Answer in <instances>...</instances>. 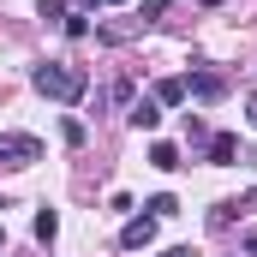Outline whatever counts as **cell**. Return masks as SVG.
Instances as JSON below:
<instances>
[{
    "instance_id": "obj_1",
    "label": "cell",
    "mask_w": 257,
    "mask_h": 257,
    "mask_svg": "<svg viewBox=\"0 0 257 257\" xmlns=\"http://www.w3.org/2000/svg\"><path fill=\"white\" fill-rule=\"evenodd\" d=\"M30 84L48 96V102H84V90H90V72L84 66H72V60H42L36 72H30Z\"/></svg>"
},
{
    "instance_id": "obj_2",
    "label": "cell",
    "mask_w": 257,
    "mask_h": 257,
    "mask_svg": "<svg viewBox=\"0 0 257 257\" xmlns=\"http://www.w3.org/2000/svg\"><path fill=\"white\" fill-rule=\"evenodd\" d=\"M30 162H42V138L6 132V138H0V168H30Z\"/></svg>"
},
{
    "instance_id": "obj_3",
    "label": "cell",
    "mask_w": 257,
    "mask_h": 257,
    "mask_svg": "<svg viewBox=\"0 0 257 257\" xmlns=\"http://www.w3.org/2000/svg\"><path fill=\"white\" fill-rule=\"evenodd\" d=\"M221 90H227L221 72H192V78H186V96H197V102H215Z\"/></svg>"
},
{
    "instance_id": "obj_4",
    "label": "cell",
    "mask_w": 257,
    "mask_h": 257,
    "mask_svg": "<svg viewBox=\"0 0 257 257\" xmlns=\"http://www.w3.org/2000/svg\"><path fill=\"white\" fill-rule=\"evenodd\" d=\"M150 239H156V215H138V221H126V233H120L126 251H144Z\"/></svg>"
},
{
    "instance_id": "obj_5",
    "label": "cell",
    "mask_w": 257,
    "mask_h": 257,
    "mask_svg": "<svg viewBox=\"0 0 257 257\" xmlns=\"http://www.w3.org/2000/svg\"><path fill=\"white\" fill-rule=\"evenodd\" d=\"M126 120H132L138 132H156V126H162V102H150V96H144V102H132Z\"/></svg>"
},
{
    "instance_id": "obj_6",
    "label": "cell",
    "mask_w": 257,
    "mask_h": 257,
    "mask_svg": "<svg viewBox=\"0 0 257 257\" xmlns=\"http://www.w3.org/2000/svg\"><path fill=\"white\" fill-rule=\"evenodd\" d=\"M233 150H239V138H233V132H215V138H209V162H215V168H227V162H233Z\"/></svg>"
},
{
    "instance_id": "obj_7",
    "label": "cell",
    "mask_w": 257,
    "mask_h": 257,
    "mask_svg": "<svg viewBox=\"0 0 257 257\" xmlns=\"http://www.w3.org/2000/svg\"><path fill=\"white\" fill-rule=\"evenodd\" d=\"M156 102L180 108V102H186V78H162V84H156Z\"/></svg>"
},
{
    "instance_id": "obj_8",
    "label": "cell",
    "mask_w": 257,
    "mask_h": 257,
    "mask_svg": "<svg viewBox=\"0 0 257 257\" xmlns=\"http://www.w3.org/2000/svg\"><path fill=\"white\" fill-rule=\"evenodd\" d=\"M150 168H162V174L180 168V150H174V144H150Z\"/></svg>"
},
{
    "instance_id": "obj_9",
    "label": "cell",
    "mask_w": 257,
    "mask_h": 257,
    "mask_svg": "<svg viewBox=\"0 0 257 257\" xmlns=\"http://www.w3.org/2000/svg\"><path fill=\"white\" fill-rule=\"evenodd\" d=\"M54 233H60V215H54V209H42V215H36V239H42V245H48V239H54Z\"/></svg>"
},
{
    "instance_id": "obj_10",
    "label": "cell",
    "mask_w": 257,
    "mask_h": 257,
    "mask_svg": "<svg viewBox=\"0 0 257 257\" xmlns=\"http://www.w3.org/2000/svg\"><path fill=\"white\" fill-rule=\"evenodd\" d=\"M144 209H150V215H156V221H168V215H174V209H180V203H174V197L162 192V197H150V203H144Z\"/></svg>"
},
{
    "instance_id": "obj_11",
    "label": "cell",
    "mask_w": 257,
    "mask_h": 257,
    "mask_svg": "<svg viewBox=\"0 0 257 257\" xmlns=\"http://www.w3.org/2000/svg\"><path fill=\"white\" fill-rule=\"evenodd\" d=\"M66 36H90V18L84 12H66Z\"/></svg>"
},
{
    "instance_id": "obj_12",
    "label": "cell",
    "mask_w": 257,
    "mask_h": 257,
    "mask_svg": "<svg viewBox=\"0 0 257 257\" xmlns=\"http://www.w3.org/2000/svg\"><path fill=\"white\" fill-rule=\"evenodd\" d=\"M162 12H168V0H144V6H138V18H144V24H156Z\"/></svg>"
},
{
    "instance_id": "obj_13",
    "label": "cell",
    "mask_w": 257,
    "mask_h": 257,
    "mask_svg": "<svg viewBox=\"0 0 257 257\" xmlns=\"http://www.w3.org/2000/svg\"><path fill=\"white\" fill-rule=\"evenodd\" d=\"M245 120H251V126H257V96H245Z\"/></svg>"
},
{
    "instance_id": "obj_14",
    "label": "cell",
    "mask_w": 257,
    "mask_h": 257,
    "mask_svg": "<svg viewBox=\"0 0 257 257\" xmlns=\"http://www.w3.org/2000/svg\"><path fill=\"white\" fill-rule=\"evenodd\" d=\"M162 257H192V245H174V251H162Z\"/></svg>"
},
{
    "instance_id": "obj_15",
    "label": "cell",
    "mask_w": 257,
    "mask_h": 257,
    "mask_svg": "<svg viewBox=\"0 0 257 257\" xmlns=\"http://www.w3.org/2000/svg\"><path fill=\"white\" fill-rule=\"evenodd\" d=\"M245 257H257V233H245Z\"/></svg>"
},
{
    "instance_id": "obj_16",
    "label": "cell",
    "mask_w": 257,
    "mask_h": 257,
    "mask_svg": "<svg viewBox=\"0 0 257 257\" xmlns=\"http://www.w3.org/2000/svg\"><path fill=\"white\" fill-rule=\"evenodd\" d=\"M102 6H126V0H102Z\"/></svg>"
},
{
    "instance_id": "obj_17",
    "label": "cell",
    "mask_w": 257,
    "mask_h": 257,
    "mask_svg": "<svg viewBox=\"0 0 257 257\" xmlns=\"http://www.w3.org/2000/svg\"><path fill=\"white\" fill-rule=\"evenodd\" d=\"M78 6H102V0H78Z\"/></svg>"
},
{
    "instance_id": "obj_18",
    "label": "cell",
    "mask_w": 257,
    "mask_h": 257,
    "mask_svg": "<svg viewBox=\"0 0 257 257\" xmlns=\"http://www.w3.org/2000/svg\"><path fill=\"white\" fill-rule=\"evenodd\" d=\"M197 6H221V0H197Z\"/></svg>"
},
{
    "instance_id": "obj_19",
    "label": "cell",
    "mask_w": 257,
    "mask_h": 257,
    "mask_svg": "<svg viewBox=\"0 0 257 257\" xmlns=\"http://www.w3.org/2000/svg\"><path fill=\"white\" fill-rule=\"evenodd\" d=\"M0 245H6V227H0Z\"/></svg>"
}]
</instances>
